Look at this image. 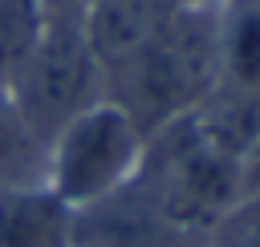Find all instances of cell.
<instances>
[{
  "label": "cell",
  "mask_w": 260,
  "mask_h": 247,
  "mask_svg": "<svg viewBox=\"0 0 260 247\" xmlns=\"http://www.w3.org/2000/svg\"><path fill=\"white\" fill-rule=\"evenodd\" d=\"M126 194L154 219L207 235L240 198V158L211 142L195 113H187L146 138L142 166Z\"/></svg>",
  "instance_id": "7a4b0ae2"
},
{
  "label": "cell",
  "mask_w": 260,
  "mask_h": 247,
  "mask_svg": "<svg viewBox=\"0 0 260 247\" xmlns=\"http://www.w3.org/2000/svg\"><path fill=\"white\" fill-rule=\"evenodd\" d=\"M45 20L49 12L41 0H0V89H8V81L32 53Z\"/></svg>",
  "instance_id": "30bf717a"
},
{
  "label": "cell",
  "mask_w": 260,
  "mask_h": 247,
  "mask_svg": "<svg viewBox=\"0 0 260 247\" xmlns=\"http://www.w3.org/2000/svg\"><path fill=\"white\" fill-rule=\"evenodd\" d=\"M219 16L223 4L171 8L154 36L102 77L106 97L122 105L146 138L195 113L211 93L219 65Z\"/></svg>",
  "instance_id": "6da1fadb"
},
{
  "label": "cell",
  "mask_w": 260,
  "mask_h": 247,
  "mask_svg": "<svg viewBox=\"0 0 260 247\" xmlns=\"http://www.w3.org/2000/svg\"><path fill=\"white\" fill-rule=\"evenodd\" d=\"M195 121L236 158L260 134V0L223 4L215 85L195 109Z\"/></svg>",
  "instance_id": "5b68a950"
},
{
  "label": "cell",
  "mask_w": 260,
  "mask_h": 247,
  "mask_svg": "<svg viewBox=\"0 0 260 247\" xmlns=\"http://www.w3.org/2000/svg\"><path fill=\"white\" fill-rule=\"evenodd\" d=\"M240 194H260V134L240 154Z\"/></svg>",
  "instance_id": "7c38bea8"
},
{
  "label": "cell",
  "mask_w": 260,
  "mask_h": 247,
  "mask_svg": "<svg viewBox=\"0 0 260 247\" xmlns=\"http://www.w3.org/2000/svg\"><path fill=\"white\" fill-rule=\"evenodd\" d=\"M167 8H199V4H228V0H162Z\"/></svg>",
  "instance_id": "4fadbf2b"
},
{
  "label": "cell",
  "mask_w": 260,
  "mask_h": 247,
  "mask_svg": "<svg viewBox=\"0 0 260 247\" xmlns=\"http://www.w3.org/2000/svg\"><path fill=\"white\" fill-rule=\"evenodd\" d=\"M77 211H69L45 182L0 186V247H73Z\"/></svg>",
  "instance_id": "8992f818"
},
{
  "label": "cell",
  "mask_w": 260,
  "mask_h": 247,
  "mask_svg": "<svg viewBox=\"0 0 260 247\" xmlns=\"http://www.w3.org/2000/svg\"><path fill=\"white\" fill-rule=\"evenodd\" d=\"M4 182H45V142L28 130L8 89H0V186Z\"/></svg>",
  "instance_id": "9c48e42d"
},
{
  "label": "cell",
  "mask_w": 260,
  "mask_h": 247,
  "mask_svg": "<svg viewBox=\"0 0 260 247\" xmlns=\"http://www.w3.org/2000/svg\"><path fill=\"white\" fill-rule=\"evenodd\" d=\"M146 154V134L110 97L65 121L45 146V186L69 211H93L122 194Z\"/></svg>",
  "instance_id": "3957f363"
},
{
  "label": "cell",
  "mask_w": 260,
  "mask_h": 247,
  "mask_svg": "<svg viewBox=\"0 0 260 247\" xmlns=\"http://www.w3.org/2000/svg\"><path fill=\"white\" fill-rule=\"evenodd\" d=\"M203 247H260V194H240L203 235Z\"/></svg>",
  "instance_id": "8fae6325"
},
{
  "label": "cell",
  "mask_w": 260,
  "mask_h": 247,
  "mask_svg": "<svg viewBox=\"0 0 260 247\" xmlns=\"http://www.w3.org/2000/svg\"><path fill=\"white\" fill-rule=\"evenodd\" d=\"M167 12L171 8L162 0H93L81 12V28L102 65V77L114 65H122L126 57H134L154 36V28L162 24Z\"/></svg>",
  "instance_id": "ba28073f"
},
{
  "label": "cell",
  "mask_w": 260,
  "mask_h": 247,
  "mask_svg": "<svg viewBox=\"0 0 260 247\" xmlns=\"http://www.w3.org/2000/svg\"><path fill=\"white\" fill-rule=\"evenodd\" d=\"M73 247H203V235L154 219L122 190L110 202L77 215Z\"/></svg>",
  "instance_id": "52a82bcc"
},
{
  "label": "cell",
  "mask_w": 260,
  "mask_h": 247,
  "mask_svg": "<svg viewBox=\"0 0 260 247\" xmlns=\"http://www.w3.org/2000/svg\"><path fill=\"white\" fill-rule=\"evenodd\" d=\"M8 97L28 130L49 146L53 134L81 109L106 97L102 65L85 40L81 16H49L32 53L8 81Z\"/></svg>",
  "instance_id": "277c9868"
}]
</instances>
